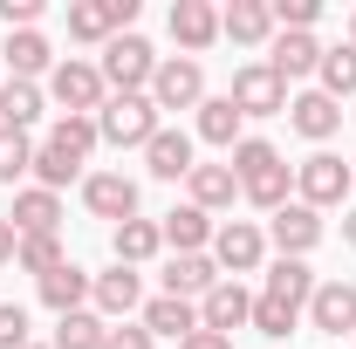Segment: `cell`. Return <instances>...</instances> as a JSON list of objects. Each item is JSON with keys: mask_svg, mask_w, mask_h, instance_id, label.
Masks as SVG:
<instances>
[{"mask_svg": "<svg viewBox=\"0 0 356 349\" xmlns=\"http://www.w3.org/2000/svg\"><path fill=\"white\" fill-rule=\"evenodd\" d=\"M315 281H322V274H315L309 261H281V254H274V261L261 267V295H254V322H247V329H261L267 343H288V336L302 329V315H309Z\"/></svg>", "mask_w": 356, "mask_h": 349, "instance_id": "obj_1", "label": "cell"}, {"mask_svg": "<svg viewBox=\"0 0 356 349\" xmlns=\"http://www.w3.org/2000/svg\"><path fill=\"white\" fill-rule=\"evenodd\" d=\"M226 165H233V178H240V199L254 206V213H281L288 199H295V165L281 158V144H267V137H240L233 151H226Z\"/></svg>", "mask_w": 356, "mask_h": 349, "instance_id": "obj_2", "label": "cell"}, {"mask_svg": "<svg viewBox=\"0 0 356 349\" xmlns=\"http://www.w3.org/2000/svg\"><path fill=\"white\" fill-rule=\"evenodd\" d=\"M48 103H55V117H96L103 103H110V89H103V69L89 62V55H62L55 69H48Z\"/></svg>", "mask_w": 356, "mask_h": 349, "instance_id": "obj_3", "label": "cell"}, {"mask_svg": "<svg viewBox=\"0 0 356 349\" xmlns=\"http://www.w3.org/2000/svg\"><path fill=\"white\" fill-rule=\"evenodd\" d=\"M158 62H165V55L144 42L137 28H131V35H117V42L96 55V69H103V89H110V96H151V76H158Z\"/></svg>", "mask_w": 356, "mask_h": 349, "instance_id": "obj_4", "label": "cell"}, {"mask_svg": "<svg viewBox=\"0 0 356 349\" xmlns=\"http://www.w3.org/2000/svg\"><path fill=\"white\" fill-rule=\"evenodd\" d=\"M295 199L329 213V206H356V165H343L336 151H309L295 165Z\"/></svg>", "mask_w": 356, "mask_h": 349, "instance_id": "obj_5", "label": "cell"}, {"mask_svg": "<svg viewBox=\"0 0 356 349\" xmlns=\"http://www.w3.org/2000/svg\"><path fill=\"white\" fill-rule=\"evenodd\" d=\"M158 131H165V117H158L151 96H110V103L96 110V137H103L110 151H144Z\"/></svg>", "mask_w": 356, "mask_h": 349, "instance_id": "obj_6", "label": "cell"}, {"mask_svg": "<svg viewBox=\"0 0 356 349\" xmlns=\"http://www.w3.org/2000/svg\"><path fill=\"white\" fill-rule=\"evenodd\" d=\"M288 96H295V89L281 83V76H274L267 62H240V69H233V89H226V103H233V110H240L247 124L288 117Z\"/></svg>", "mask_w": 356, "mask_h": 349, "instance_id": "obj_7", "label": "cell"}, {"mask_svg": "<svg viewBox=\"0 0 356 349\" xmlns=\"http://www.w3.org/2000/svg\"><path fill=\"white\" fill-rule=\"evenodd\" d=\"M131 28H137V0H69V42L76 48H110Z\"/></svg>", "mask_w": 356, "mask_h": 349, "instance_id": "obj_8", "label": "cell"}, {"mask_svg": "<svg viewBox=\"0 0 356 349\" xmlns=\"http://www.w3.org/2000/svg\"><path fill=\"white\" fill-rule=\"evenodd\" d=\"M261 226H267V247H274L281 261H309L315 247L329 240V219L315 213V206H302V199H288V206L274 219H261Z\"/></svg>", "mask_w": 356, "mask_h": 349, "instance_id": "obj_9", "label": "cell"}, {"mask_svg": "<svg viewBox=\"0 0 356 349\" xmlns=\"http://www.w3.org/2000/svg\"><path fill=\"white\" fill-rule=\"evenodd\" d=\"M213 261H220L226 281L261 274V267H267V226H261V219H220V233H213Z\"/></svg>", "mask_w": 356, "mask_h": 349, "instance_id": "obj_10", "label": "cell"}, {"mask_svg": "<svg viewBox=\"0 0 356 349\" xmlns=\"http://www.w3.org/2000/svg\"><path fill=\"white\" fill-rule=\"evenodd\" d=\"M213 89H206V62H192V55H165L158 62V76H151V103H158V117H172V110H199Z\"/></svg>", "mask_w": 356, "mask_h": 349, "instance_id": "obj_11", "label": "cell"}, {"mask_svg": "<svg viewBox=\"0 0 356 349\" xmlns=\"http://www.w3.org/2000/svg\"><path fill=\"white\" fill-rule=\"evenodd\" d=\"M83 213H89V219H110V226H124V219L144 213V192H137L131 172H89V178H83Z\"/></svg>", "mask_w": 356, "mask_h": 349, "instance_id": "obj_12", "label": "cell"}, {"mask_svg": "<svg viewBox=\"0 0 356 349\" xmlns=\"http://www.w3.org/2000/svg\"><path fill=\"white\" fill-rule=\"evenodd\" d=\"M309 322L315 336H329V343H343V336H356V281H315V295H309Z\"/></svg>", "mask_w": 356, "mask_h": 349, "instance_id": "obj_13", "label": "cell"}, {"mask_svg": "<svg viewBox=\"0 0 356 349\" xmlns=\"http://www.w3.org/2000/svg\"><path fill=\"white\" fill-rule=\"evenodd\" d=\"M165 35L178 42V55H206V48H220V7L213 0H172V14H165Z\"/></svg>", "mask_w": 356, "mask_h": 349, "instance_id": "obj_14", "label": "cell"}, {"mask_svg": "<svg viewBox=\"0 0 356 349\" xmlns=\"http://www.w3.org/2000/svg\"><path fill=\"white\" fill-rule=\"evenodd\" d=\"M89 308H96V315H103V322H131L137 308H144V274H137V267H103V274H96V281H89Z\"/></svg>", "mask_w": 356, "mask_h": 349, "instance_id": "obj_15", "label": "cell"}, {"mask_svg": "<svg viewBox=\"0 0 356 349\" xmlns=\"http://www.w3.org/2000/svg\"><path fill=\"white\" fill-rule=\"evenodd\" d=\"M288 131L302 144H315V151H329V137L343 131V103H329L322 89H295L288 96Z\"/></svg>", "mask_w": 356, "mask_h": 349, "instance_id": "obj_16", "label": "cell"}, {"mask_svg": "<svg viewBox=\"0 0 356 349\" xmlns=\"http://www.w3.org/2000/svg\"><path fill=\"white\" fill-rule=\"evenodd\" d=\"M0 62H7V83H48V69L62 55H55V42H48L42 28H14L0 42Z\"/></svg>", "mask_w": 356, "mask_h": 349, "instance_id": "obj_17", "label": "cell"}, {"mask_svg": "<svg viewBox=\"0 0 356 349\" xmlns=\"http://www.w3.org/2000/svg\"><path fill=\"white\" fill-rule=\"evenodd\" d=\"M192 165H199V144H192V131H178V124H165V131L144 144V172L165 178V185H185Z\"/></svg>", "mask_w": 356, "mask_h": 349, "instance_id": "obj_18", "label": "cell"}, {"mask_svg": "<svg viewBox=\"0 0 356 349\" xmlns=\"http://www.w3.org/2000/svg\"><path fill=\"white\" fill-rule=\"evenodd\" d=\"M274 35H281V28H274V7H267V0H226V7H220V42L267 48Z\"/></svg>", "mask_w": 356, "mask_h": 349, "instance_id": "obj_19", "label": "cell"}, {"mask_svg": "<svg viewBox=\"0 0 356 349\" xmlns=\"http://www.w3.org/2000/svg\"><path fill=\"white\" fill-rule=\"evenodd\" d=\"M267 69H274L288 89H295V83H315V69H322V42H315V35H288V28H281V35L267 42Z\"/></svg>", "mask_w": 356, "mask_h": 349, "instance_id": "obj_20", "label": "cell"}, {"mask_svg": "<svg viewBox=\"0 0 356 349\" xmlns=\"http://www.w3.org/2000/svg\"><path fill=\"white\" fill-rule=\"evenodd\" d=\"M220 281L226 274H220L213 254H172V261H165V295H178V302H206Z\"/></svg>", "mask_w": 356, "mask_h": 349, "instance_id": "obj_21", "label": "cell"}, {"mask_svg": "<svg viewBox=\"0 0 356 349\" xmlns=\"http://www.w3.org/2000/svg\"><path fill=\"white\" fill-rule=\"evenodd\" d=\"M137 322H144L158 343H185V336H199V302H178V295H144Z\"/></svg>", "mask_w": 356, "mask_h": 349, "instance_id": "obj_22", "label": "cell"}, {"mask_svg": "<svg viewBox=\"0 0 356 349\" xmlns=\"http://www.w3.org/2000/svg\"><path fill=\"white\" fill-rule=\"evenodd\" d=\"M247 322H254L247 281H220V288L199 302V329H213V336H233V329H247Z\"/></svg>", "mask_w": 356, "mask_h": 349, "instance_id": "obj_23", "label": "cell"}, {"mask_svg": "<svg viewBox=\"0 0 356 349\" xmlns=\"http://www.w3.org/2000/svg\"><path fill=\"white\" fill-rule=\"evenodd\" d=\"M89 281H96L89 267L62 261L55 274H42V281H35V295H42V308L55 315V322H62V315H76V308H89Z\"/></svg>", "mask_w": 356, "mask_h": 349, "instance_id": "obj_24", "label": "cell"}, {"mask_svg": "<svg viewBox=\"0 0 356 349\" xmlns=\"http://www.w3.org/2000/svg\"><path fill=\"white\" fill-rule=\"evenodd\" d=\"M185 206H199V213H226V206H240V178H233V165H192V178H185Z\"/></svg>", "mask_w": 356, "mask_h": 349, "instance_id": "obj_25", "label": "cell"}, {"mask_svg": "<svg viewBox=\"0 0 356 349\" xmlns=\"http://www.w3.org/2000/svg\"><path fill=\"white\" fill-rule=\"evenodd\" d=\"M158 233H165V247H172V254H213V233H220V219L199 213V206H172V213L158 219Z\"/></svg>", "mask_w": 356, "mask_h": 349, "instance_id": "obj_26", "label": "cell"}, {"mask_svg": "<svg viewBox=\"0 0 356 349\" xmlns=\"http://www.w3.org/2000/svg\"><path fill=\"white\" fill-rule=\"evenodd\" d=\"M247 137V117L226 103V96H206L199 110H192V144H213V151H233Z\"/></svg>", "mask_w": 356, "mask_h": 349, "instance_id": "obj_27", "label": "cell"}, {"mask_svg": "<svg viewBox=\"0 0 356 349\" xmlns=\"http://www.w3.org/2000/svg\"><path fill=\"white\" fill-rule=\"evenodd\" d=\"M165 254V233H158V219H124V226H110V261L117 267H144Z\"/></svg>", "mask_w": 356, "mask_h": 349, "instance_id": "obj_28", "label": "cell"}, {"mask_svg": "<svg viewBox=\"0 0 356 349\" xmlns=\"http://www.w3.org/2000/svg\"><path fill=\"white\" fill-rule=\"evenodd\" d=\"M7 219H14V233H21V240H28V233H62V192L21 185V192H14V206H7Z\"/></svg>", "mask_w": 356, "mask_h": 349, "instance_id": "obj_29", "label": "cell"}, {"mask_svg": "<svg viewBox=\"0 0 356 349\" xmlns=\"http://www.w3.org/2000/svg\"><path fill=\"white\" fill-rule=\"evenodd\" d=\"M42 117H48L42 83H0V131H35Z\"/></svg>", "mask_w": 356, "mask_h": 349, "instance_id": "obj_30", "label": "cell"}, {"mask_svg": "<svg viewBox=\"0 0 356 349\" xmlns=\"http://www.w3.org/2000/svg\"><path fill=\"white\" fill-rule=\"evenodd\" d=\"M315 89H322L329 103H350V96H356V48H350V42L322 48V69H315Z\"/></svg>", "mask_w": 356, "mask_h": 349, "instance_id": "obj_31", "label": "cell"}, {"mask_svg": "<svg viewBox=\"0 0 356 349\" xmlns=\"http://www.w3.org/2000/svg\"><path fill=\"white\" fill-rule=\"evenodd\" d=\"M28 178H35L42 192H62V185H83V178H89V165H76L69 151H55V144L42 137V144H35V172H28Z\"/></svg>", "mask_w": 356, "mask_h": 349, "instance_id": "obj_32", "label": "cell"}, {"mask_svg": "<svg viewBox=\"0 0 356 349\" xmlns=\"http://www.w3.org/2000/svg\"><path fill=\"white\" fill-rule=\"evenodd\" d=\"M48 144H55V151H69L76 165H89L103 137H96V117H55V124H48Z\"/></svg>", "mask_w": 356, "mask_h": 349, "instance_id": "obj_33", "label": "cell"}, {"mask_svg": "<svg viewBox=\"0 0 356 349\" xmlns=\"http://www.w3.org/2000/svg\"><path fill=\"white\" fill-rule=\"evenodd\" d=\"M62 261H69L62 233H28V240H21V254H14V267H21V274H35V281H42V274H55Z\"/></svg>", "mask_w": 356, "mask_h": 349, "instance_id": "obj_34", "label": "cell"}, {"mask_svg": "<svg viewBox=\"0 0 356 349\" xmlns=\"http://www.w3.org/2000/svg\"><path fill=\"white\" fill-rule=\"evenodd\" d=\"M103 336H110V322L96 308H76V315L55 322V349H103Z\"/></svg>", "mask_w": 356, "mask_h": 349, "instance_id": "obj_35", "label": "cell"}, {"mask_svg": "<svg viewBox=\"0 0 356 349\" xmlns=\"http://www.w3.org/2000/svg\"><path fill=\"white\" fill-rule=\"evenodd\" d=\"M28 172H35V137H28V131H0V185L21 192Z\"/></svg>", "mask_w": 356, "mask_h": 349, "instance_id": "obj_36", "label": "cell"}, {"mask_svg": "<svg viewBox=\"0 0 356 349\" xmlns=\"http://www.w3.org/2000/svg\"><path fill=\"white\" fill-rule=\"evenodd\" d=\"M35 329H28V308L21 302H0V349H28Z\"/></svg>", "mask_w": 356, "mask_h": 349, "instance_id": "obj_37", "label": "cell"}, {"mask_svg": "<svg viewBox=\"0 0 356 349\" xmlns=\"http://www.w3.org/2000/svg\"><path fill=\"white\" fill-rule=\"evenodd\" d=\"M103 349H158V336H151L144 322H110V336H103Z\"/></svg>", "mask_w": 356, "mask_h": 349, "instance_id": "obj_38", "label": "cell"}, {"mask_svg": "<svg viewBox=\"0 0 356 349\" xmlns=\"http://www.w3.org/2000/svg\"><path fill=\"white\" fill-rule=\"evenodd\" d=\"M42 0H0V21H7V35H14V28H42Z\"/></svg>", "mask_w": 356, "mask_h": 349, "instance_id": "obj_39", "label": "cell"}, {"mask_svg": "<svg viewBox=\"0 0 356 349\" xmlns=\"http://www.w3.org/2000/svg\"><path fill=\"white\" fill-rule=\"evenodd\" d=\"M14 254H21V233H14V219L0 213V267H14Z\"/></svg>", "mask_w": 356, "mask_h": 349, "instance_id": "obj_40", "label": "cell"}, {"mask_svg": "<svg viewBox=\"0 0 356 349\" xmlns=\"http://www.w3.org/2000/svg\"><path fill=\"white\" fill-rule=\"evenodd\" d=\"M178 349H233V336H213V329H199V336H185Z\"/></svg>", "mask_w": 356, "mask_h": 349, "instance_id": "obj_41", "label": "cell"}, {"mask_svg": "<svg viewBox=\"0 0 356 349\" xmlns=\"http://www.w3.org/2000/svg\"><path fill=\"white\" fill-rule=\"evenodd\" d=\"M343 247H356V206H343Z\"/></svg>", "mask_w": 356, "mask_h": 349, "instance_id": "obj_42", "label": "cell"}, {"mask_svg": "<svg viewBox=\"0 0 356 349\" xmlns=\"http://www.w3.org/2000/svg\"><path fill=\"white\" fill-rule=\"evenodd\" d=\"M343 42H350V48H356V7H350V21H343Z\"/></svg>", "mask_w": 356, "mask_h": 349, "instance_id": "obj_43", "label": "cell"}, {"mask_svg": "<svg viewBox=\"0 0 356 349\" xmlns=\"http://www.w3.org/2000/svg\"><path fill=\"white\" fill-rule=\"evenodd\" d=\"M28 349H55V343H28Z\"/></svg>", "mask_w": 356, "mask_h": 349, "instance_id": "obj_44", "label": "cell"}]
</instances>
